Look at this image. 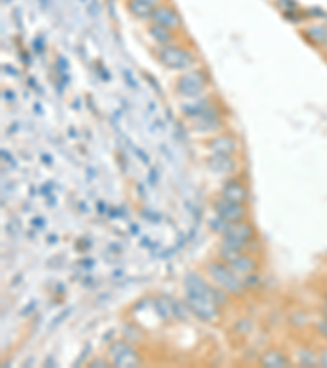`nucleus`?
Masks as SVG:
<instances>
[{
  "label": "nucleus",
  "mask_w": 327,
  "mask_h": 368,
  "mask_svg": "<svg viewBox=\"0 0 327 368\" xmlns=\"http://www.w3.org/2000/svg\"><path fill=\"white\" fill-rule=\"evenodd\" d=\"M204 274L213 281L214 286L226 291L231 296H241L247 286H245L242 277H239L226 262L211 260L204 265Z\"/></svg>",
  "instance_id": "1"
},
{
  "label": "nucleus",
  "mask_w": 327,
  "mask_h": 368,
  "mask_svg": "<svg viewBox=\"0 0 327 368\" xmlns=\"http://www.w3.org/2000/svg\"><path fill=\"white\" fill-rule=\"evenodd\" d=\"M157 61L168 70H175V72H185L197 65L198 58L197 54L183 46L180 43L168 44V46H159L156 51Z\"/></svg>",
  "instance_id": "2"
},
{
  "label": "nucleus",
  "mask_w": 327,
  "mask_h": 368,
  "mask_svg": "<svg viewBox=\"0 0 327 368\" xmlns=\"http://www.w3.org/2000/svg\"><path fill=\"white\" fill-rule=\"evenodd\" d=\"M257 239V231L249 220L237 221V223H228L226 229L221 234V244L219 249L228 250H247V247Z\"/></svg>",
  "instance_id": "3"
},
{
  "label": "nucleus",
  "mask_w": 327,
  "mask_h": 368,
  "mask_svg": "<svg viewBox=\"0 0 327 368\" xmlns=\"http://www.w3.org/2000/svg\"><path fill=\"white\" fill-rule=\"evenodd\" d=\"M208 85L209 75L206 74V70L200 68H193L178 75L175 80V92L178 97L185 100H193L203 97V95L206 94Z\"/></svg>",
  "instance_id": "4"
},
{
  "label": "nucleus",
  "mask_w": 327,
  "mask_h": 368,
  "mask_svg": "<svg viewBox=\"0 0 327 368\" xmlns=\"http://www.w3.org/2000/svg\"><path fill=\"white\" fill-rule=\"evenodd\" d=\"M183 301L188 306V310L195 317L203 321V322H216L221 316V306L214 303L211 298L208 296L192 293V291H185V296H183Z\"/></svg>",
  "instance_id": "5"
},
{
  "label": "nucleus",
  "mask_w": 327,
  "mask_h": 368,
  "mask_svg": "<svg viewBox=\"0 0 327 368\" xmlns=\"http://www.w3.org/2000/svg\"><path fill=\"white\" fill-rule=\"evenodd\" d=\"M221 260L231 267L239 277H249L259 270V259L245 250L219 249Z\"/></svg>",
  "instance_id": "6"
},
{
  "label": "nucleus",
  "mask_w": 327,
  "mask_h": 368,
  "mask_svg": "<svg viewBox=\"0 0 327 368\" xmlns=\"http://www.w3.org/2000/svg\"><path fill=\"white\" fill-rule=\"evenodd\" d=\"M109 357L113 367L118 368H135L142 364L140 352L128 341H115L109 349Z\"/></svg>",
  "instance_id": "7"
},
{
  "label": "nucleus",
  "mask_w": 327,
  "mask_h": 368,
  "mask_svg": "<svg viewBox=\"0 0 327 368\" xmlns=\"http://www.w3.org/2000/svg\"><path fill=\"white\" fill-rule=\"evenodd\" d=\"M213 208L216 216L223 218L224 221H228V223H237V221L249 220L247 205L234 203V201L223 198L221 195L213 201Z\"/></svg>",
  "instance_id": "8"
},
{
  "label": "nucleus",
  "mask_w": 327,
  "mask_h": 368,
  "mask_svg": "<svg viewBox=\"0 0 327 368\" xmlns=\"http://www.w3.org/2000/svg\"><path fill=\"white\" fill-rule=\"evenodd\" d=\"M204 165L209 172L218 175V177H231L237 172L239 163L234 156H226V154H209Z\"/></svg>",
  "instance_id": "9"
},
{
  "label": "nucleus",
  "mask_w": 327,
  "mask_h": 368,
  "mask_svg": "<svg viewBox=\"0 0 327 368\" xmlns=\"http://www.w3.org/2000/svg\"><path fill=\"white\" fill-rule=\"evenodd\" d=\"M206 149L209 151V154L236 156L241 149V143L231 133H218L206 141Z\"/></svg>",
  "instance_id": "10"
},
{
  "label": "nucleus",
  "mask_w": 327,
  "mask_h": 368,
  "mask_svg": "<svg viewBox=\"0 0 327 368\" xmlns=\"http://www.w3.org/2000/svg\"><path fill=\"white\" fill-rule=\"evenodd\" d=\"M149 22L161 25V27H166L168 30H173V32H177V33L183 28V20L180 17V13H178L177 10L167 2H164L154 10V13H152Z\"/></svg>",
  "instance_id": "11"
},
{
  "label": "nucleus",
  "mask_w": 327,
  "mask_h": 368,
  "mask_svg": "<svg viewBox=\"0 0 327 368\" xmlns=\"http://www.w3.org/2000/svg\"><path fill=\"white\" fill-rule=\"evenodd\" d=\"M219 195L229 201H234V203L247 205L250 200V189L247 186V184L242 182L241 179L229 177L226 182H224L221 193Z\"/></svg>",
  "instance_id": "12"
},
{
  "label": "nucleus",
  "mask_w": 327,
  "mask_h": 368,
  "mask_svg": "<svg viewBox=\"0 0 327 368\" xmlns=\"http://www.w3.org/2000/svg\"><path fill=\"white\" fill-rule=\"evenodd\" d=\"M166 0H128V13L136 20H151L154 10Z\"/></svg>",
  "instance_id": "13"
},
{
  "label": "nucleus",
  "mask_w": 327,
  "mask_h": 368,
  "mask_svg": "<svg viewBox=\"0 0 327 368\" xmlns=\"http://www.w3.org/2000/svg\"><path fill=\"white\" fill-rule=\"evenodd\" d=\"M146 33L154 42L157 46H168V44L178 43V34L173 30H168L166 27H161L157 23H149L146 28Z\"/></svg>",
  "instance_id": "14"
},
{
  "label": "nucleus",
  "mask_w": 327,
  "mask_h": 368,
  "mask_svg": "<svg viewBox=\"0 0 327 368\" xmlns=\"http://www.w3.org/2000/svg\"><path fill=\"white\" fill-rule=\"evenodd\" d=\"M259 364L260 367H267V368H286L291 365V360L283 350L277 349V347H272V349H267L264 352L262 357H260Z\"/></svg>",
  "instance_id": "15"
},
{
  "label": "nucleus",
  "mask_w": 327,
  "mask_h": 368,
  "mask_svg": "<svg viewBox=\"0 0 327 368\" xmlns=\"http://www.w3.org/2000/svg\"><path fill=\"white\" fill-rule=\"evenodd\" d=\"M304 34L308 42L323 46L327 42V27H324V25H313V27L304 30Z\"/></svg>",
  "instance_id": "16"
},
{
  "label": "nucleus",
  "mask_w": 327,
  "mask_h": 368,
  "mask_svg": "<svg viewBox=\"0 0 327 368\" xmlns=\"http://www.w3.org/2000/svg\"><path fill=\"white\" fill-rule=\"evenodd\" d=\"M298 365L301 367H318L319 354H316L309 347H301L298 349Z\"/></svg>",
  "instance_id": "17"
},
{
  "label": "nucleus",
  "mask_w": 327,
  "mask_h": 368,
  "mask_svg": "<svg viewBox=\"0 0 327 368\" xmlns=\"http://www.w3.org/2000/svg\"><path fill=\"white\" fill-rule=\"evenodd\" d=\"M313 329L316 332V336H319L321 339L327 342V317L326 316H321L319 319L314 322Z\"/></svg>",
  "instance_id": "18"
},
{
  "label": "nucleus",
  "mask_w": 327,
  "mask_h": 368,
  "mask_svg": "<svg viewBox=\"0 0 327 368\" xmlns=\"http://www.w3.org/2000/svg\"><path fill=\"white\" fill-rule=\"evenodd\" d=\"M113 364H111V360H104V359H95V360H92L89 362V364H87V367H90V368H95V367H111Z\"/></svg>",
  "instance_id": "19"
},
{
  "label": "nucleus",
  "mask_w": 327,
  "mask_h": 368,
  "mask_svg": "<svg viewBox=\"0 0 327 368\" xmlns=\"http://www.w3.org/2000/svg\"><path fill=\"white\" fill-rule=\"evenodd\" d=\"M319 367L327 368V345L319 352Z\"/></svg>",
  "instance_id": "20"
},
{
  "label": "nucleus",
  "mask_w": 327,
  "mask_h": 368,
  "mask_svg": "<svg viewBox=\"0 0 327 368\" xmlns=\"http://www.w3.org/2000/svg\"><path fill=\"white\" fill-rule=\"evenodd\" d=\"M321 312H323V315H321V316L327 317V305H323V311H321Z\"/></svg>",
  "instance_id": "21"
},
{
  "label": "nucleus",
  "mask_w": 327,
  "mask_h": 368,
  "mask_svg": "<svg viewBox=\"0 0 327 368\" xmlns=\"http://www.w3.org/2000/svg\"><path fill=\"white\" fill-rule=\"evenodd\" d=\"M323 301H324V305H327V291L323 295Z\"/></svg>",
  "instance_id": "22"
},
{
  "label": "nucleus",
  "mask_w": 327,
  "mask_h": 368,
  "mask_svg": "<svg viewBox=\"0 0 327 368\" xmlns=\"http://www.w3.org/2000/svg\"><path fill=\"white\" fill-rule=\"evenodd\" d=\"M323 48H324V49H326V51H327V42H326V43L323 44Z\"/></svg>",
  "instance_id": "23"
}]
</instances>
